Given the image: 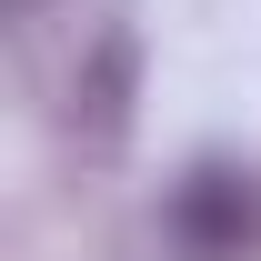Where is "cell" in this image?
<instances>
[{
    "mask_svg": "<svg viewBox=\"0 0 261 261\" xmlns=\"http://www.w3.org/2000/svg\"><path fill=\"white\" fill-rule=\"evenodd\" d=\"M171 241L191 261H251L261 251V181L231 171V161H201L171 191Z\"/></svg>",
    "mask_w": 261,
    "mask_h": 261,
    "instance_id": "1",
    "label": "cell"
},
{
    "mask_svg": "<svg viewBox=\"0 0 261 261\" xmlns=\"http://www.w3.org/2000/svg\"><path fill=\"white\" fill-rule=\"evenodd\" d=\"M130 70H141L130 31H111L91 61H81V81H70V130H81V151H121V130H130Z\"/></svg>",
    "mask_w": 261,
    "mask_h": 261,
    "instance_id": "2",
    "label": "cell"
}]
</instances>
